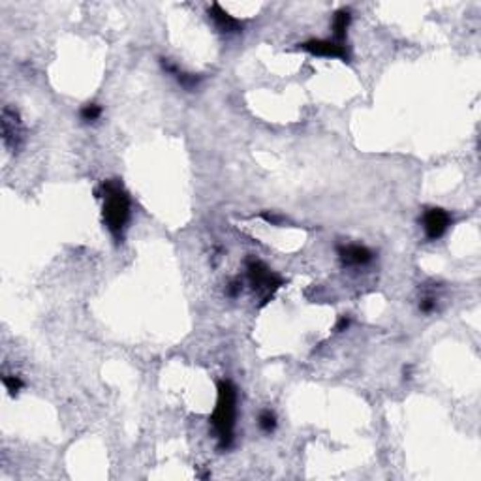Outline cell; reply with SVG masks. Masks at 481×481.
I'll return each instance as SVG.
<instances>
[{
	"label": "cell",
	"mask_w": 481,
	"mask_h": 481,
	"mask_svg": "<svg viewBox=\"0 0 481 481\" xmlns=\"http://www.w3.org/2000/svg\"><path fill=\"white\" fill-rule=\"evenodd\" d=\"M237 402L239 393L229 380L218 382V399L214 412L211 416L212 429L217 432L218 446L229 449L235 438V421H237Z\"/></svg>",
	"instance_id": "cell-1"
},
{
	"label": "cell",
	"mask_w": 481,
	"mask_h": 481,
	"mask_svg": "<svg viewBox=\"0 0 481 481\" xmlns=\"http://www.w3.org/2000/svg\"><path fill=\"white\" fill-rule=\"evenodd\" d=\"M98 194L103 200V224L108 226L109 233L113 235L117 240H120L128 222H130V214H132L130 195L124 192L119 181L103 183Z\"/></svg>",
	"instance_id": "cell-2"
},
{
	"label": "cell",
	"mask_w": 481,
	"mask_h": 481,
	"mask_svg": "<svg viewBox=\"0 0 481 481\" xmlns=\"http://www.w3.org/2000/svg\"><path fill=\"white\" fill-rule=\"evenodd\" d=\"M247 271H248V281L252 284L254 290H258L259 293H264V303L269 301V297L273 293L282 286V278L276 273L267 267L264 262H259L256 258H250L247 262Z\"/></svg>",
	"instance_id": "cell-3"
},
{
	"label": "cell",
	"mask_w": 481,
	"mask_h": 481,
	"mask_svg": "<svg viewBox=\"0 0 481 481\" xmlns=\"http://www.w3.org/2000/svg\"><path fill=\"white\" fill-rule=\"evenodd\" d=\"M421 224H423L425 237L429 240H436L440 239L442 235L447 231V228L451 226V217L444 209L432 207V209H427L423 212Z\"/></svg>",
	"instance_id": "cell-4"
},
{
	"label": "cell",
	"mask_w": 481,
	"mask_h": 481,
	"mask_svg": "<svg viewBox=\"0 0 481 481\" xmlns=\"http://www.w3.org/2000/svg\"><path fill=\"white\" fill-rule=\"evenodd\" d=\"M301 49L309 51L310 55H316V57L340 58L344 63L349 60V53L346 44H340L337 40H309L301 44Z\"/></svg>",
	"instance_id": "cell-5"
},
{
	"label": "cell",
	"mask_w": 481,
	"mask_h": 481,
	"mask_svg": "<svg viewBox=\"0 0 481 481\" xmlns=\"http://www.w3.org/2000/svg\"><path fill=\"white\" fill-rule=\"evenodd\" d=\"M2 138H4V145L8 149L13 150L19 149V145L25 138L19 115L10 108L4 109V113H2Z\"/></svg>",
	"instance_id": "cell-6"
},
{
	"label": "cell",
	"mask_w": 481,
	"mask_h": 481,
	"mask_svg": "<svg viewBox=\"0 0 481 481\" xmlns=\"http://www.w3.org/2000/svg\"><path fill=\"white\" fill-rule=\"evenodd\" d=\"M338 258L344 265L348 267H361V265H367L373 262L374 254L368 250L367 247H361V245H346V247L337 248Z\"/></svg>",
	"instance_id": "cell-7"
},
{
	"label": "cell",
	"mask_w": 481,
	"mask_h": 481,
	"mask_svg": "<svg viewBox=\"0 0 481 481\" xmlns=\"http://www.w3.org/2000/svg\"><path fill=\"white\" fill-rule=\"evenodd\" d=\"M209 15H211V19L214 21V25H217V29L220 30V32H224V34H237V32L243 30V23H240L239 19H235L233 15H229L220 4H217V2L209 8Z\"/></svg>",
	"instance_id": "cell-8"
},
{
	"label": "cell",
	"mask_w": 481,
	"mask_h": 481,
	"mask_svg": "<svg viewBox=\"0 0 481 481\" xmlns=\"http://www.w3.org/2000/svg\"><path fill=\"white\" fill-rule=\"evenodd\" d=\"M349 21H352V15H349L348 10H338L333 18V40L340 41V44H346V32H348Z\"/></svg>",
	"instance_id": "cell-9"
},
{
	"label": "cell",
	"mask_w": 481,
	"mask_h": 481,
	"mask_svg": "<svg viewBox=\"0 0 481 481\" xmlns=\"http://www.w3.org/2000/svg\"><path fill=\"white\" fill-rule=\"evenodd\" d=\"M79 117L81 120H85V122H96V120L102 117V108H100L98 103H86V105L81 108Z\"/></svg>",
	"instance_id": "cell-10"
},
{
	"label": "cell",
	"mask_w": 481,
	"mask_h": 481,
	"mask_svg": "<svg viewBox=\"0 0 481 481\" xmlns=\"http://www.w3.org/2000/svg\"><path fill=\"white\" fill-rule=\"evenodd\" d=\"M258 425L259 429L264 430V432H273V430L276 429V416L275 412H271V410H264V412L259 413L258 418Z\"/></svg>",
	"instance_id": "cell-11"
},
{
	"label": "cell",
	"mask_w": 481,
	"mask_h": 481,
	"mask_svg": "<svg viewBox=\"0 0 481 481\" xmlns=\"http://www.w3.org/2000/svg\"><path fill=\"white\" fill-rule=\"evenodd\" d=\"M2 382H4L6 390L10 391L12 395H18L19 391L25 387V382L19 378V376H4V378H2Z\"/></svg>",
	"instance_id": "cell-12"
},
{
	"label": "cell",
	"mask_w": 481,
	"mask_h": 481,
	"mask_svg": "<svg viewBox=\"0 0 481 481\" xmlns=\"http://www.w3.org/2000/svg\"><path fill=\"white\" fill-rule=\"evenodd\" d=\"M436 297H432V295H427V297L421 299V303H419V310L423 312V314H430V312H435L436 310Z\"/></svg>",
	"instance_id": "cell-13"
},
{
	"label": "cell",
	"mask_w": 481,
	"mask_h": 481,
	"mask_svg": "<svg viewBox=\"0 0 481 481\" xmlns=\"http://www.w3.org/2000/svg\"><path fill=\"white\" fill-rule=\"evenodd\" d=\"M240 288H243L240 281L229 282V286H228V295H229V297H237V295H239V293H240Z\"/></svg>",
	"instance_id": "cell-14"
},
{
	"label": "cell",
	"mask_w": 481,
	"mask_h": 481,
	"mask_svg": "<svg viewBox=\"0 0 481 481\" xmlns=\"http://www.w3.org/2000/svg\"><path fill=\"white\" fill-rule=\"evenodd\" d=\"M348 326H349V318L348 316H342V318L337 321V326H335V331L337 333L346 331V329H348Z\"/></svg>",
	"instance_id": "cell-15"
}]
</instances>
